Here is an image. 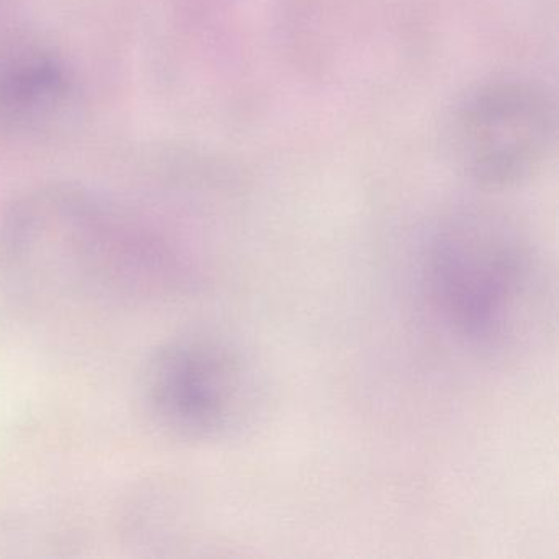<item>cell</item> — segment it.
Masks as SVG:
<instances>
[{
  "instance_id": "5b68a950",
  "label": "cell",
  "mask_w": 559,
  "mask_h": 559,
  "mask_svg": "<svg viewBox=\"0 0 559 559\" xmlns=\"http://www.w3.org/2000/svg\"><path fill=\"white\" fill-rule=\"evenodd\" d=\"M83 91L63 55L37 35L0 45V132L48 142L76 127Z\"/></svg>"
},
{
  "instance_id": "6da1fadb",
  "label": "cell",
  "mask_w": 559,
  "mask_h": 559,
  "mask_svg": "<svg viewBox=\"0 0 559 559\" xmlns=\"http://www.w3.org/2000/svg\"><path fill=\"white\" fill-rule=\"evenodd\" d=\"M418 286L441 332L479 358L530 355L555 329L551 264L525 231L487 212L453 215L428 234Z\"/></svg>"
},
{
  "instance_id": "3957f363",
  "label": "cell",
  "mask_w": 559,
  "mask_h": 559,
  "mask_svg": "<svg viewBox=\"0 0 559 559\" xmlns=\"http://www.w3.org/2000/svg\"><path fill=\"white\" fill-rule=\"evenodd\" d=\"M143 397L162 430L185 441H218L257 415L261 379L241 346L188 333L159 346L143 372Z\"/></svg>"
},
{
  "instance_id": "7a4b0ae2",
  "label": "cell",
  "mask_w": 559,
  "mask_h": 559,
  "mask_svg": "<svg viewBox=\"0 0 559 559\" xmlns=\"http://www.w3.org/2000/svg\"><path fill=\"white\" fill-rule=\"evenodd\" d=\"M0 238L14 271L48 289L142 299L182 281L178 253L153 225L76 186H44L17 199Z\"/></svg>"
},
{
  "instance_id": "277c9868",
  "label": "cell",
  "mask_w": 559,
  "mask_h": 559,
  "mask_svg": "<svg viewBox=\"0 0 559 559\" xmlns=\"http://www.w3.org/2000/svg\"><path fill=\"white\" fill-rule=\"evenodd\" d=\"M447 133L464 178L490 191L516 188L542 171L555 150V96L533 81H490L456 104Z\"/></svg>"
}]
</instances>
